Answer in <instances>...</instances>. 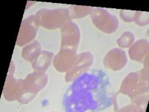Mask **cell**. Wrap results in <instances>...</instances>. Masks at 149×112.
<instances>
[{"instance_id": "6da1fadb", "label": "cell", "mask_w": 149, "mask_h": 112, "mask_svg": "<svg viewBox=\"0 0 149 112\" xmlns=\"http://www.w3.org/2000/svg\"><path fill=\"white\" fill-rule=\"evenodd\" d=\"M109 78L102 70L86 72L67 89L63 104L66 111H102L113 105V94L108 90Z\"/></svg>"}, {"instance_id": "7a4b0ae2", "label": "cell", "mask_w": 149, "mask_h": 112, "mask_svg": "<svg viewBox=\"0 0 149 112\" xmlns=\"http://www.w3.org/2000/svg\"><path fill=\"white\" fill-rule=\"evenodd\" d=\"M34 16L39 26L49 30L61 29L66 22L72 20L68 8H42Z\"/></svg>"}, {"instance_id": "3957f363", "label": "cell", "mask_w": 149, "mask_h": 112, "mask_svg": "<svg viewBox=\"0 0 149 112\" xmlns=\"http://www.w3.org/2000/svg\"><path fill=\"white\" fill-rule=\"evenodd\" d=\"M48 76L45 72L36 71L30 73L22 79V93L18 99L20 104H27L33 100L48 83Z\"/></svg>"}, {"instance_id": "277c9868", "label": "cell", "mask_w": 149, "mask_h": 112, "mask_svg": "<svg viewBox=\"0 0 149 112\" xmlns=\"http://www.w3.org/2000/svg\"><path fill=\"white\" fill-rule=\"evenodd\" d=\"M118 93L130 98L148 94V81L142 78L140 71L130 73L122 81Z\"/></svg>"}, {"instance_id": "5b68a950", "label": "cell", "mask_w": 149, "mask_h": 112, "mask_svg": "<svg viewBox=\"0 0 149 112\" xmlns=\"http://www.w3.org/2000/svg\"><path fill=\"white\" fill-rule=\"evenodd\" d=\"M92 22L94 26L102 32L113 34L119 28V20L106 9L94 8L90 14Z\"/></svg>"}, {"instance_id": "8992f818", "label": "cell", "mask_w": 149, "mask_h": 112, "mask_svg": "<svg viewBox=\"0 0 149 112\" xmlns=\"http://www.w3.org/2000/svg\"><path fill=\"white\" fill-rule=\"evenodd\" d=\"M94 62V55L90 51L84 52L77 55L74 64L69 71L66 72V82H73L81 75L88 71Z\"/></svg>"}, {"instance_id": "52a82bcc", "label": "cell", "mask_w": 149, "mask_h": 112, "mask_svg": "<svg viewBox=\"0 0 149 112\" xmlns=\"http://www.w3.org/2000/svg\"><path fill=\"white\" fill-rule=\"evenodd\" d=\"M15 72V65L11 61L7 78L3 88V95L6 100L18 101L22 93V79H16L14 77Z\"/></svg>"}, {"instance_id": "ba28073f", "label": "cell", "mask_w": 149, "mask_h": 112, "mask_svg": "<svg viewBox=\"0 0 149 112\" xmlns=\"http://www.w3.org/2000/svg\"><path fill=\"white\" fill-rule=\"evenodd\" d=\"M39 25L34 15H31L22 20L17 40V45L22 46L29 44L37 35Z\"/></svg>"}, {"instance_id": "9c48e42d", "label": "cell", "mask_w": 149, "mask_h": 112, "mask_svg": "<svg viewBox=\"0 0 149 112\" xmlns=\"http://www.w3.org/2000/svg\"><path fill=\"white\" fill-rule=\"evenodd\" d=\"M81 39V32L78 25L72 20L66 22L61 28V49H77Z\"/></svg>"}, {"instance_id": "30bf717a", "label": "cell", "mask_w": 149, "mask_h": 112, "mask_svg": "<svg viewBox=\"0 0 149 112\" xmlns=\"http://www.w3.org/2000/svg\"><path fill=\"white\" fill-rule=\"evenodd\" d=\"M77 55V49L69 48L61 49L54 58L53 64L54 68L61 73H66L74 64Z\"/></svg>"}, {"instance_id": "8fae6325", "label": "cell", "mask_w": 149, "mask_h": 112, "mask_svg": "<svg viewBox=\"0 0 149 112\" xmlns=\"http://www.w3.org/2000/svg\"><path fill=\"white\" fill-rule=\"evenodd\" d=\"M127 58L125 52L118 48L111 49L106 54L103 60L106 68L113 71H119L127 64Z\"/></svg>"}, {"instance_id": "7c38bea8", "label": "cell", "mask_w": 149, "mask_h": 112, "mask_svg": "<svg viewBox=\"0 0 149 112\" xmlns=\"http://www.w3.org/2000/svg\"><path fill=\"white\" fill-rule=\"evenodd\" d=\"M148 41L141 39L133 43L128 50L129 57L132 61L143 62L146 56L148 55Z\"/></svg>"}, {"instance_id": "4fadbf2b", "label": "cell", "mask_w": 149, "mask_h": 112, "mask_svg": "<svg viewBox=\"0 0 149 112\" xmlns=\"http://www.w3.org/2000/svg\"><path fill=\"white\" fill-rule=\"evenodd\" d=\"M54 58V54L51 52L42 50L40 55L37 57L34 61L31 62L32 68L36 71L45 72L51 65L52 61Z\"/></svg>"}, {"instance_id": "5bb4252c", "label": "cell", "mask_w": 149, "mask_h": 112, "mask_svg": "<svg viewBox=\"0 0 149 112\" xmlns=\"http://www.w3.org/2000/svg\"><path fill=\"white\" fill-rule=\"evenodd\" d=\"M41 44L39 41H34L22 49V57L26 61L32 62L41 52Z\"/></svg>"}, {"instance_id": "9a60e30c", "label": "cell", "mask_w": 149, "mask_h": 112, "mask_svg": "<svg viewBox=\"0 0 149 112\" xmlns=\"http://www.w3.org/2000/svg\"><path fill=\"white\" fill-rule=\"evenodd\" d=\"M93 10V7L81 6V5H70L69 8L71 19H80L90 14Z\"/></svg>"}, {"instance_id": "2e32d148", "label": "cell", "mask_w": 149, "mask_h": 112, "mask_svg": "<svg viewBox=\"0 0 149 112\" xmlns=\"http://www.w3.org/2000/svg\"><path fill=\"white\" fill-rule=\"evenodd\" d=\"M135 36L131 32H125L117 40V43L122 49L130 47L134 43Z\"/></svg>"}, {"instance_id": "e0dca14e", "label": "cell", "mask_w": 149, "mask_h": 112, "mask_svg": "<svg viewBox=\"0 0 149 112\" xmlns=\"http://www.w3.org/2000/svg\"><path fill=\"white\" fill-rule=\"evenodd\" d=\"M134 22L139 26H146L148 25V12L136 11Z\"/></svg>"}, {"instance_id": "ac0fdd59", "label": "cell", "mask_w": 149, "mask_h": 112, "mask_svg": "<svg viewBox=\"0 0 149 112\" xmlns=\"http://www.w3.org/2000/svg\"><path fill=\"white\" fill-rule=\"evenodd\" d=\"M134 10H120V17L125 22H134V18L135 16Z\"/></svg>"}]
</instances>
